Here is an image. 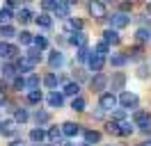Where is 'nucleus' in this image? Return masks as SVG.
Here are the masks:
<instances>
[{
  "label": "nucleus",
  "mask_w": 151,
  "mask_h": 146,
  "mask_svg": "<svg viewBox=\"0 0 151 146\" xmlns=\"http://www.w3.org/2000/svg\"><path fill=\"white\" fill-rule=\"evenodd\" d=\"M89 14H92L94 18H105L108 16L105 2H101V0H89Z\"/></svg>",
  "instance_id": "obj_3"
},
{
  "label": "nucleus",
  "mask_w": 151,
  "mask_h": 146,
  "mask_svg": "<svg viewBox=\"0 0 151 146\" xmlns=\"http://www.w3.org/2000/svg\"><path fill=\"white\" fill-rule=\"evenodd\" d=\"M9 18H12V9L2 7L0 9V25H9Z\"/></svg>",
  "instance_id": "obj_28"
},
{
  "label": "nucleus",
  "mask_w": 151,
  "mask_h": 146,
  "mask_svg": "<svg viewBox=\"0 0 151 146\" xmlns=\"http://www.w3.org/2000/svg\"><path fill=\"white\" fill-rule=\"evenodd\" d=\"M28 117H30V114H28L23 107H19L16 112H14V121H16V123H25V121H28Z\"/></svg>",
  "instance_id": "obj_30"
},
{
  "label": "nucleus",
  "mask_w": 151,
  "mask_h": 146,
  "mask_svg": "<svg viewBox=\"0 0 151 146\" xmlns=\"http://www.w3.org/2000/svg\"><path fill=\"white\" fill-rule=\"evenodd\" d=\"M112 117L117 119V121H124V119H126V112H124V110H117V112H114Z\"/></svg>",
  "instance_id": "obj_46"
},
{
  "label": "nucleus",
  "mask_w": 151,
  "mask_h": 146,
  "mask_svg": "<svg viewBox=\"0 0 151 146\" xmlns=\"http://www.w3.org/2000/svg\"><path fill=\"white\" fill-rule=\"evenodd\" d=\"M124 84H126V75H124L122 71H117L112 75V80H110V87H112V94L114 89H124Z\"/></svg>",
  "instance_id": "obj_9"
},
{
  "label": "nucleus",
  "mask_w": 151,
  "mask_h": 146,
  "mask_svg": "<svg viewBox=\"0 0 151 146\" xmlns=\"http://www.w3.org/2000/svg\"><path fill=\"white\" fill-rule=\"evenodd\" d=\"M117 103H122V107H126V110H133V107H137L140 98H137L135 94H131V91H122L119 98H117Z\"/></svg>",
  "instance_id": "obj_1"
},
{
  "label": "nucleus",
  "mask_w": 151,
  "mask_h": 146,
  "mask_svg": "<svg viewBox=\"0 0 151 146\" xmlns=\"http://www.w3.org/2000/svg\"><path fill=\"white\" fill-rule=\"evenodd\" d=\"M35 69V64L30 62V59H25V57H21V59H16V71H23V73H30Z\"/></svg>",
  "instance_id": "obj_18"
},
{
  "label": "nucleus",
  "mask_w": 151,
  "mask_h": 146,
  "mask_svg": "<svg viewBox=\"0 0 151 146\" xmlns=\"http://www.w3.org/2000/svg\"><path fill=\"white\" fill-rule=\"evenodd\" d=\"M126 59H135V62H140V59H142V48H140V46L131 48V50H128V55H126Z\"/></svg>",
  "instance_id": "obj_29"
},
{
  "label": "nucleus",
  "mask_w": 151,
  "mask_h": 146,
  "mask_svg": "<svg viewBox=\"0 0 151 146\" xmlns=\"http://www.w3.org/2000/svg\"><path fill=\"white\" fill-rule=\"evenodd\" d=\"M41 98H44V96H41V91H30L28 94V103H32V105H39V103H41Z\"/></svg>",
  "instance_id": "obj_36"
},
{
  "label": "nucleus",
  "mask_w": 151,
  "mask_h": 146,
  "mask_svg": "<svg viewBox=\"0 0 151 146\" xmlns=\"http://www.w3.org/2000/svg\"><path fill=\"white\" fill-rule=\"evenodd\" d=\"M133 132V126L128 123V121H119V135L122 137H128Z\"/></svg>",
  "instance_id": "obj_31"
},
{
  "label": "nucleus",
  "mask_w": 151,
  "mask_h": 146,
  "mask_svg": "<svg viewBox=\"0 0 151 146\" xmlns=\"http://www.w3.org/2000/svg\"><path fill=\"white\" fill-rule=\"evenodd\" d=\"M89 84H92V89H94V91H101V89H105V84H108V78H105L103 73H96L94 78L89 80Z\"/></svg>",
  "instance_id": "obj_7"
},
{
  "label": "nucleus",
  "mask_w": 151,
  "mask_h": 146,
  "mask_svg": "<svg viewBox=\"0 0 151 146\" xmlns=\"http://www.w3.org/2000/svg\"><path fill=\"white\" fill-rule=\"evenodd\" d=\"M44 84L50 87V89H55L57 84H60V75H57V73H48L46 78H44Z\"/></svg>",
  "instance_id": "obj_21"
},
{
  "label": "nucleus",
  "mask_w": 151,
  "mask_h": 146,
  "mask_svg": "<svg viewBox=\"0 0 151 146\" xmlns=\"http://www.w3.org/2000/svg\"><path fill=\"white\" fill-rule=\"evenodd\" d=\"M147 9H149V14H151V2H149V7H147Z\"/></svg>",
  "instance_id": "obj_55"
},
{
  "label": "nucleus",
  "mask_w": 151,
  "mask_h": 146,
  "mask_svg": "<svg viewBox=\"0 0 151 146\" xmlns=\"http://www.w3.org/2000/svg\"><path fill=\"white\" fill-rule=\"evenodd\" d=\"M147 75H149V69H147V64H142L137 69V78H147Z\"/></svg>",
  "instance_id": "obj_45"
},
{
  "label": "nucleus",
  "mask_w": 151,
  "mask_h": 146,
  "mask_svg": "<svg viewBox=\"0 0 151 146\" xmlns=\"http://www.w3.org/2000/svg\"><path fill=\"white\" fill-rule=\"evenodd\" d=\"M83 135H85V144L87 146L99 144V142H101V132H99V130H85Z\"/></svg>",
  "instance_id": "obj_13"
},
{
  "label": "nucleus",
  "mask_w": 151,
  "mask_h": 146,
  "mask_svg": "<svg viewBox=\"0 0 151 146\" xmlns=\"http://www.w3.org/2000/svg\"><path fill=\"white\" fill-rule=\"evenodd\" d=\"M16 53H19V48H16V46L0 41V57H14Z\"/></svg>",
  "instance_id": "obj_12"
},
{
  "label": "nucleus",
  "mask_w": 151,
  "mask_h": 146,
  "mask_svg": "<svg viewBox=\"0 0 151 146\" xmlns=\"http://www.w3.org/2000/svg\"><path fill=\"white\" fill-rule=\"evenodd\" d=\"M25 89H30V91H37L39 89V75L30 73L28 78H25Z\"/></svg>",
  "instance_id": "obj_19"
},
{
  "label": "nucleus",
  "mask_w": 151,
  "mask_h": 146,
  "mask_svg": "<svg viewBox=\"0 0 151 146\" xmlns=\"http://www.w3.org/2000/svg\"><path fill=\"white\" fill-rule=\"evenodd\" d=\"M16 16H19L21 23H30V21H32V11H30V9H19Z\"/></svg>",
  "instance_id": "obj_34"
},
{
  "label": "nucleus",
  "mask_w": 151,
  "mask_h": 146,
  "mask_svg": "<svg viewBox=\"0 0 151 146\" xmlns=\"http://www.w3.org/2000/svg\"><path fill=\"white\" fill-rule=\"evenodd\" d=\"M69 41L73 46H78V48H85L87 46V34L80 30V32H71V36H69Z\"/></svg>",
  "instance_id": "obj_6"
},
{
  "label": "nucleus",
  "mask_w": 151,
  "mask_h": 146,
  "mask_svg": "<svg viewBox=\"0 0 151 146\" xmlns=\"http://www.w3.org/2000/svg\"><path fill=\"white\" fill-rule=\"evenodd\" d=\"M0 135H2V121H0Z\"/></svg>",
  "instance_id": "obj_54"
},
{
  "label": "nucleus",
  "mask_w": 151,
  "mask_h": 146,
  "mask_svg": "<svg viewBox=\"0 0 151 146\" xmlns=\"http://www.w3.org/2000/svg\"><path fill=\"white\" fill-rule=\"evenodd\" d=\"M48 119H50V114H48L46 110H37V114H35V121H37V123H48Z\"/></svg>",
  "instance_id": "obj_37"
},
{
  "label": "nucleus",
  "mask_w": 151,
  "mask_h": 146,
  "mask_svg": "<svg viewBox=\"0 0 151 146\" xmlns=\"http://www.w3.org/2000/svg\"><path fill=\"white\" fill-rule=\"evenodd\" d=\"M108 2H117V0H108Z\"/></svg>",
  "instance_id": "obj_56"
},
{
  "label": "nucleus",
  "mask_w": 151,
  "mask_h": 146,
  "mask_svg": "<svg viewBox=\"0 0 151 146\" xmlns=\"http://www.w3.org/2000/svg\"><path fill=\"white\" fill-rule=\"evenodd\" d=\"M149 121H151V117H149L147 110H137V112L133 114V123H135V126H147Z\"/></svg>",
  "instance_id": "obj_8"
},
{
  "label": "nucleus",
  "mask_w": 151,
  "mask_h": 146,
  "mask_svg": "<svg viewBox=\"0 0 151 146\" xmlns=\"http://www.w3.org/2000/svg\"><path fill=\"white\" fill-rule=\"evenodd\" d=\"M60 146H73L71 142H60Z\"/></svg>",
  "instance_id": "obj_51"
},
{
  "label": "nucleus",
  "mask_w": 151,
  "mask_h": 146,
  "mask_svg": "<svg viewBox=\"0 0 151 146\" xmlns=\"http://www.w3.org/2000/svg\"><path fill=\"white\" fill-rule=\"evenodd\" d=\"M62 62H64V55L60 53V50H53V53H50V59H48L50 69H57V66H62Z\"/></svg>",
  "instance_id": "obj_16"
},
{
  "label": "nucleus",
  "mask_w": 151,
  "mask_h": 146,
  "mask_svg": "<svg viewBox=\"0 0 151 146\" xmlns=\"http://www.w3.org/2000/svg\"><path fill=\"white\" fill-rule=\"evenodd\" d=\"M142 146H151V139H149V142H144V144H142Z\"/></svg>",
  "instance_id": "obj_52"
},
{
  "label": "nucleus",
  "mask_w": 151,
  "mask_h": 146,
  "mask_svg": "<svg viewBox=\"0 0 151 146\" xmlns=\"http://www.w3.org/2000/svg\"><path fill=\"white\" fill-rule=\"evenodd\" d=\"M78 91H80V84L78 82H66V87H64V94L66 96H78Z\"/></svg>",
  "instance_id": "obj_25"
},
{
  "label": "nucleus",
  "mask_w": 151,
  "mask_h": 146,
  "mask_svg": "<svg viewBox=\"0 0 151 146\" xmlns=\"http://www.w3.org/2000/svg\"><path fill=\"white\" fill-rule=\"evenodd\" d=\"M83 30V21L78 18H66L64 21V32H80Z\"/></svg>",
  "instance_id": "obj_10"
},
{
  "label": "nucleus",
  "mask_w": 151,
  "mask_h": 146,
  "mask_svg": "<svg viewBox=\"0 0 151 146\" xmlns=\"http://www.w3.org/2000/svg\"><path fill=\"white\" fill-rule=\"evenodd\" d=\"M105 132H110V135H119V123H117V121H108V123H105Z\"/></svg>",
  "instance_id": "obj_38"
},
{
  "label": "nucleus",
  "mask_w": 151,
  "mask_h": 146,
  "mask_svg": "<svg viewBox=\"0 0 151 146\" xmlns=\"http://www.w3.org/2000/svg\"><path fill=\"white\" fill-rule=\"evenodd\" d=\"M32 39H35V36L30 34V32H21V34H19V41H21V44H23V46L32 44Z\"/></svg>",
  "instance_id": "obj_43"
},
{
  "label": "nucleus",
  "mask_w": 151,
  "mask_h": 146,
  "mask_svg": "<svg viewBox=\"0 0 151 146\" xmlns=\"http://www.w3.org/2000/svg\"><path fill=\"white\" fill-rule=\"evenodd\" d=\"M108 53H110V46L105 44V41H99V44H96V48H94V55H99V57H105Z\"/></svg>",
  "instance_id": "obj_27"
},
{
  "label": "nucleus",
  "mask_w": 151,
  "mask_h": 146,
  "mask_svg": "<svg viewBox=\"0 0 151 146\" xmlns=\"http://www.w3.org/2000/svg\"><path fill=\"white\" fill-rule=\"evenodd\" d=\"M46 137L50 139V142H53V144H57V142H60V137H62V130H60L57 126H53V128H50V130L46 132Z\"/></svg>",
  "instance_id": "obj_26"
},
{
  "label": "nucleus",
  "mask_w": 151,
  "mask_h": 146,
  "mask_svg": "<svg viewBox=\"0 0 151 146\" xmlns=\"http://www.w3.org/2000/svg\"><path fill=\"white\" fill-rule=\"evenodd\" d=\"M126 62H128V59H126V55H122V53H112L110 55V64H112V66H124Z\"/></svg>",
  "instance_id": "obj_24"
},
{
  "label": "nucleus",
  "mask_w": 151,
  "mask_h": 146,
  "mask_svg": "<svg viewBox=\"0 0 151 146\" xmlns=\"http://www.w3.org/2000/svg\"><path fill=\"white\" fill-rule=\"evenodd\" d=\"M99 105L101 110H112L117 105V96H114L112 91H108V94H101V98H99Z\"/></svg>",
  "instance_id": "obj_4"
},
{
  "label": "nucleus",
  "mask_w": 151,
  "mask_h": 146,
  "mask_svg": "<svg viewBox=\"0 0 151 146\" xmlns=\"http://www.w3.org/2000/svg\"><path fill=\"white\" fill-rule=\"evenodd\" d=\"M71 110H76V112H83V110H85V98L76 96V98L71 100Z\"/></svg>",
  "instance_id": "obj_32"
},
{
  "label": "nucleus",
  "mask_w": 151,
  "mask_h": 146,
  "mask_svg": "<svg viewBox=\"0 0 151 146\" xmlns=\"http://www.w3.org/2000/svg\"><path fill=\"white\" fill-rule=\"evenodd\" d=\"M135 36H137V41H149V39H151V30H149V27H140Z\"/></svg>",
  "instance_id": "obj_35"
},
{
  "label": "nucleus",
  "mask_w": 151,
  "mask_h": 146,
  "mask_svg": "<svg viewBox=\"0 0 151 146\" xmlns=\"http://www.w3.org/2000/svg\"><path fill=\"white\" fill-rule=\"evenodd\" d=\"M14 89H25V80H23V78H14Z\"/></svg>",
  "instance_id": "obj_44"
},
{
  "label": "nucleus",
  "mask_w": 151,
  "mask_h": 146,
  "mask_svg": "<svg viewBox=\"0 0 151 146\" xmlns=\"http://www.w3.org/2000/svg\"><path fill=\"white\" fill-rule=\"evenodd\" d=\"M103 41H105L108 46H110V44H112V46H117L119 41H122V39H119V34H117L114 30H105V32H103Z\"/></svg>",
  "instance_id": "obj_17"
},
{
  "label": "nucleus",
  "mask_w": 151,
  "mask_h": 146,
  "mask_svg": "<svg viewBox=\"0 0 151 146\" xmlns=\"http://www.w3.org/2000/svg\"><path fill=\"white\" fill-rule=\"evenodd\" d=\"M69 7H71V5H69V2H64V0H60V2H57V7L53 9V11H55V16H60V18H69Z\"/></svg>",
  "instance_id": "obj_14"
},
{
  "label": "nucleus",
  "mask_w": 151,
  "mask_h": 146,
  "mask_svg": "<svg viewBox=\"0 0 151 146\" xmlns=\"http://www.w3.org/2000/svg\"><path fill=\"white\" fill-rule=\"evenodd\" d=\"M5 100H7V96H5V91H0V105H2Z\"/></svg>",
  "instance_id": "obj_49"
},
{
  "label": "nucleus",
  "mask_w": 151,
  "mask_h": 146,
  "mask_svg": "<svg viewBox=\"0 0 151 146\" xmlns=\"http://www.w3.org/2000/svg\"><path fill=\"white\" fill-rule=\"evenodd\" d=\"M89 69L96 73H101V69H103V64H105V57H99V55H89Z\"/></svg>",
  "instance_id": "obj_11"
},
{
  "label": "nucleus",
  "mask_w": 151,
  "mask_h": 146,
  "mask_svg": "<svg viewBox=\"0 0 151 146\" xmlns=\"http://www.w3.org/2000/svg\"><path fill=\"white\" fill-rule=\"evenodd\" d=\"M62 103H64V96H62V94H57V91H50V94H48V105H50V107H62Z\"/></svg>",
  "instance_id": "obj_15"
},
{
  "label": "nucleus",
  "mask_w": 151,
  "mask_h": 146,
  "mask_svg": "<svg viewBox=\"0 0 151 146\" xmlns=\"http://www.w3.org/2000/svg\"><path fill=\"white\" fill-rule=\"evenodd\" d=\"M57 2L60 0H41V7H44V11H50V9L57 7Z\"/></svg>",
  "instance_id": "obj_42"
},
{
  "label": "nucleus",
  "mask_w": 151,
  "mask_h": 146,
  "mask_svg": "<svg viewBox=\"0 0 151 146\" xmlns=\"http://www.w3.org/2000/svg\"><path fill=\"white\" fill-rule=\"evenodd\" d=\"M142 132H147V135H151V121L147 123V126H142Z\"/></svg>",
  "instance_id": "obj_48"
},
{
  "label": "nucleus",
  "mask_w": 151,
  "mask_h": 146,
  "mask_svg": "<svg viewBox=\"0 0 151 146\" xmlns=\"http://www.w3.org/2000/svg\"><path fill=\"white\" fill-rule=\"evenodd\" d=\"M76 57H78V62H87L89 59V48H78V53H76Z\"/></svg>",
  "instance_id": "obj_39"
},
{
  "label": "nucleus",
  "mask_w": 151,
  "mask_h": 146,
  "mask_svg": "<svg viewBox=\"0 0 151 146\" xmlns=\"http://www.w3.org/2000/svg\"><path fill=\"white\" fill-rule=\"evenodd\" d=\"M131 7H133L131 0H124V2H122V14H124V11H131Z\"/></svg>",
  "instance_id": "obj_47"
},
{
  "label": "nucleus",
  "mask_w": 151,
  "mask_h": 146,
  "mask_svg": "<svg viewBox=\"0 0 151 146\" xmlns=\"http://www.w3.org/2000/svg\"><path fill=\"white\" fill-rule=\"evenodd\" d=\"M14 73H16V66H14V64H5V66H2V75H5V78H14Z\"/></svg>",
  "instance_id": "obj_41"
},
{
  "label": "nucleus",
  "mask_w": 151,
  "mask_h": 146,
  "mask_svg": "<svg viewBox=\"0 0 151 146\" xmlns=\"http://www.w3.org/2000/svg\"><path fill=\"white\" fill-rule=\"evenodd\" d=\"M30 139H32L35 144H41V142L46 139V132H44L41 128H32V130H30Z\"/></svg>",
  "instance_id": "obj_20"
},
{
  "label": "nucleus",
  "mask_w": 151,
  "mask_h": 146,
  "mask_svg": "<svg viewBox=\"0 0 151 146\" xmlns=\"http://www.w3.org/2000/svg\"><path fill=\"white\" fill-rule=\"evenodd\" d=\"M32 44H35V48H39V50H44V48H46L48 46V41H46V36H35V39H32Z\"/></svg>",
  "instance_id": "obj_40"
},
{
  "label": "nucleus",
  "mask_w": 151,
  "mask_h": 146,
  "mask_svg": "<svg viewBox=\"0 0 151 146\" xmlns=\"http://www.w3.org/2000/svg\"><path fill=\"white\" fill-rule=\"evenodd\" d=\"M25 2H30V0H25Z\"/></svg>",
  "instance_id": "obj_58"
},
{
  "label": "nucleus",
  "mask_w": 151,
  "mask_h": 146,
  "mask_svg": "<svg viewBox=\"0 0 151 146\" xmlns=\"http://www.w3.org/2000/svg\"><path fill=\"white\" fill-rule=\"evenodd\" d=\"M60 130H62V135H66V137H76L78 132H80V126L73 123V121H66V123L60 126Z\"/></svg>",
  "instance_id": "obj_5"
},
{
  "label": "nucleus",
  "mask_w": 151,
  "mask_h": 146,
  "mask_svg": "<svg viewBox=\"0 0 151 146\" xmlns=\"http://www.w3.org/2000/svg\"><path fill=\"white\" fill-rule=\"evenodd\" d=\"M14 34H16V30L12 25H0V36H2V39H9V36H14Z\"/></svg>",
  "instance_id": "obj_33"
},
{
  "label": "nucleus",
  "mask_w": 151,
  "mask_h": 146,
  "mask_svg": "<svg viewBox=\"0 0 151 146\" xmlns=\"http://www.w3.org/2000/svg\"><path fill=\"white\" fill-rule=\"evenodd\" d=\"M108 23H110V30H122V27H126L131 23V18L119 11V14H112V16L108 18Z\"/></svg>",
  "instance_id": "obj_2"
},
{
  "label": "nucleus",
  "mask_w": 151,
  "mask_h": 146,
  "mask_svg": "<svg viewBox=\"0 0 151 146\" xmlns=\"http://www.w3.org/2000/svg\"><path fill=\"white\" fill-rule=\"evenodd\" d=\"M9 146H23V144H21L19 139H14V142H9Z\"/></svg>",
  "instance_id": "obj_50"
},
{
  "label": "nucleus",
  "mask_w": 151,
  "mask_h": 146,
  "mask_svg": "<svg viewBox=\"0 0 151 146\" xmlns=\"http://www.w3.org/2000/svg\"><path fill=\"white\" fill-rule=\"evenodd\" d=\"M80 146H87V144H80Z\"/></svg>",
  "instance_id": "obj_57"
},
{
  "label": "nucleus",
  "mask_w": 151,
  "mask_h": 146,
  "mask_svg": "<svg viewBox=\"0 0 151 146\" xmlns=\"http://www.w3.org/2000/svg\"><path fill=\"white\" fill-rule=\"evenodd\" d=\"M25 59H30L32 64L41 62V50H39V48H30L28 53H25Z\"/></svg>",
  "instance_id": "obj_22"
},
{
  "label": "nucleus",
  "mask_w": 151,
  "mask_h": 146,
  "mask_svg": "<svg viewBox=\"0 0 151 146\" xmlns=\"http://www.w3.org/2000/svg\"><path fill=\"white\" fill-rule=\"evenodd\" d=\"M41 146H57V144H41Z\"/></svg>",
  "instance_id": "obj_53"
},
{
  "label": "nucleus",
  "mask_w": 151,
  "mask_h": 146,
  "mask_svg": "<svg viewBox=\"0 0 151 146\" xmlns=\"http://www.w3.org/2000/svg\"><path fill=\"white\" fill-rule=\"evenodd\" d=\"M35 23H37L39 27H50L53 25V18L48 16V14H39V16L35 18Z\"/></svg>",
  "instance_id": "obj_23"
}]
</instances>
